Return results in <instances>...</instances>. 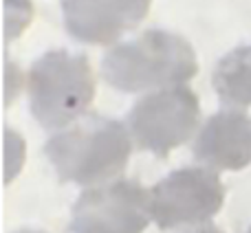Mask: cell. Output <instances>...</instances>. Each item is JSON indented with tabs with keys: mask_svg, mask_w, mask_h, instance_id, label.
Here are the masks:
<instances>
[{
	"mask_svg": "<svg viewBox=\"0 0 251 233\" xmlns=\"http://www.w3.org/2000/svg\"><path fill=\"white\" fill-rule=\"evenodd\" d=\"M199 119V97L187 86H172L141 97L130 110L128 125L141 150L165 159L174 147L190 141Z\"/></svg>",
	"mask_w": 251,
	"mask_h": 233,
	"instance_id": "4",
	"label": "cell"
},
{
	"mask_svg": "<svg viewBox=\"0 0 251 233\" xmlns=\"http://www.w3.org/2000/svg\"><path fill=\"white\" fill-rule=\"evenodd\" d=\"M199 73L196 53L185 38L150 29L113 47L101 60V75L122 93L181 86Z\"/></svg>",
	"mask_w": 251,
	"mask_h": 233,
	"instance_id": "1",
	"label": "cell"
},
{
	"mask_svg": "<svg viewBox=\"0 0 251 233\" xmlns=\"http://www.w3.org/2000/svg\"><path fill=\"white\" fill-rule=\"evenodd\" d=\"M212 84L225 106H251V44L221 57Z\"/></svg>",
	"mask_w": 251,
	"mask_h": 233,
	"instance_id": "9",
	"label": "cell"
},
{
	"mask_svg": "<svg viewBox=\"0 0 251 233\" xmlns=\"http://www.w3.org/2000/svg\"><path fill=\"white\" fill-rule=\"evenodd\" d=\"M150 11V0H62L71 38L86 44H110L132 31Z\"/></svg>",
	"mask_w": 251,
	"mask_h": 233,
	"instance_id": "7",
	"label": "cell"
},
{
	"mask_svg": "<svg viewBox=\"0 0 251 233\" xmlns=\"http://www.w3.org/2000/svg\"><path fill=\"white\" fill-rule=\"evenodd\" d=\"M132 143L126 125L117 119L91 115L84 121L57 132L44 145V154L60 181L75 185H100L128 165Z\"/></svg>",
	"mask_w": 251,
	"mask_h": 233,
	"instance_id": "2",
	"label": "cell"
},
{
	"mask_svg": "<svg viewBox=\"0 0 251 233\" xmlns=\"http://www.w3.org/2000/svg\"><path fill=\"white\" fill-rule=\"evenodd\" d=\"M247 233H251V229H249V231H247Z\"/></svg>",
	"mask_w": 251,
	"mask_h": 233,
	"instance_id": "12",
	"label": "cell"
},
{
	"mask_svg": "<svg viewBox=\"0 0 251 233\" xmlns=\"http://www.w3.org/2000/svg\"><path fill=\"white\" fill-rule=\"evenodd\" d=\"M16 233H42V231H31V229H22V231H16Z\"/></svg>",
	"mask_w": 251,
	"mask_h": 233,
	"instance_id": "11",
	"label": "cell"
},
{
	"mask_svg": "<svg viewBox=\"0 0 251 233\" xmlns=\"http://www.w3.org/2000/svg\"><path fill=\"white\" fill-rule=\"evenodd\" d=\"M95 97V77L79 53L49 51L31 66L29 106L42 128L57 130L77 121Z\"/></svg>",
	"mask_w": 251,
	"mask_h": 233,
	"instance_id": "3",
	"label": "cell"
},
{
	"mask_svg": "<svg viewBox=\"0 0 251 233\" xmlns=\"http://www.w3.org/2000/svg\"><path fill=\"white\" fill-rule=\"evenodd\" d=\"M152 218L150 191L137 181H115L84 191L73 207V233H143Z\"/></svg>",
	"mask_w": 251,
	"mask_h": 233,
	"instance_id": "6",
	"label": "cell"
},
{
	"mask_svg": "<svg viewBox=\"0 0 251 233\" xmlns=\"http://www.w3.org/2000/svg\"><path fill=\"white\" fill-rule=\"evenodd\" d=\"M196 161L212 169H243L251 165V116L238 110L212 115L194 141Z\"/></svg>",
	"mask_w": 251,
	"mask_h": 233,
	"instance_id": "8",
	"label": "cell"
},
{
	"mask_svg": "<svg viewBox=\"0 0 251 233\" xmlns=\"http://www.w3.org/2000/svg\"><path fill=\"white\" fill-rule=\"evenodd\" d=\"M225 187L216 172L181 167L150 189L152 220L163 231L203 225L223 207Z\"/></svg>",
	"mask_w": 251,
	"mask_h": 233,
	"instance_id": "5",
	"label": "cell"
},
{
	"mask_svg": "<svg viewBox=\"0 0 251 233\" xmlns=\"http://www.w3.org/2000/svg\"><path fill=\"white\" fill-rule=\"evenodd\" d=\"M192 233H223V231H221V229H216V227H203V229L192 231Z\"/></svg>",
	"mask_w": 251,
	"mask_h": 233,
	"instance_id": "10",
	"label": "cell"
}]
</instances>
